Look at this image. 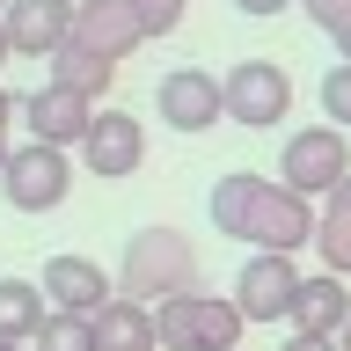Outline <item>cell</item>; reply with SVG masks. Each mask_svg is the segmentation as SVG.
Returning a JSON list of instances; mask_svg holds the SVG:
<instances>
[{
    "label": "cell",
    "instance_id": "44dd1931",
    "mask_svg": "<svg viewBox=\"0 0 351 351\" xmlns=\"http://www.w3.org/2000/svg\"><path fill=\"white\" fill-rule=\"evenodd\" d=\"M132 8L147 22V37H169V29H183V8H191V0H132Z\"/></svg>",
    "mask_w": 351,
    "mask_h": 351
},
{
    "label": "cell",
    "instance_id": "83f0119b",
    "mask_svg": "<svg viewBox=\"0 0 351 351\" xmlns=\"http://www.w3.org/2000/svg\"><path fill=\"white\" fill-rule=\"evenodd\" d=\"M337 351H351V329H344V337H337Z\"/></svg>",
    "mask_w": 351,
    "mask_h": 351
},
{
    "label": "cell",
    "instance_id": "277c9868",
    "mask_svg": "<svg viewBox=\"0 0 351 351\" xmlns=\"http://www.w3.org/2000/svg\"><path fill=\"white\" fill-rule=\"evenodd\" d=\"M315 227H322V213L307 197H293L285 183H256L249 213H241V241L256 256H293L300 241H315Z\"/></svg>",
    "mask_w": 351,
    "mask_h": 351
},
{
    "label": "cell",
    "instance_id": "ac0fdd59",
    "mask_svg": "<svg viewBox=\"0 0 351 351\" xmlns=\"http://www.w3.org/2000/svg\"><path fill=\"white\" fill-rule=\"evenodd\" d=\"M51 81H59V88H73V95H88V103H95V95H110V81H117V66H110L103 51H88L81 37H66V51L51 59Z\"/></svg>",
    "mask_w": 351,
    "mask_h": 351
},
{
    "label": "cell",
    "instance_id": "4fadbf2b",
    "mask_svg": "<svg viewBox=\"0 0 351 351\" xmlns=\"http://www.w3.org/2000/svg\"><path fill=\"white\" fill-rule=\"evenodd\" d=\"M73 37L117 66L125 51H139V44H147V22H139V8H132V0H81V15H73Z\"/></svg>",
    "mask_w": 351,
    "mask_h": 351
},
{
    "label": "cell",
    "instance_id": "9a60e30c",
    "mask_svg": "<svg viewBox=\"0 0 351 351\" xmlns=\"http://www.w3.org/2000/svg\"><path fill=\"white\" fill-rule=\"evenodd\" d=\"M95 351H161V329H154V307H139V300H117L95 315Z\"/></svg>",
    "mask_w": 351,
    "mask_h": 351
},
{
    "label": "cell",
    "instance_id": "7c38bea8",
    "mask_svg": "<svg viewBox=\"0 0 351 351\" xmlns=\"http://www.w3.org/2000/svg\"><path fill=\"white\" fill-rule=\"evenodd\" d=\"M37 285H44V300H51V315H88V322L117 300V278L95 256H51Z\"/></svg>",
    "mask_w": 351,
    "mask_h": 351
},
{
    "label": "cell",
    "instance_id": "5b68a950",
    "mask_svg": "<svg viewBox=\"0 0 351 351\" xmlns=\"http://www.w3.org/2000/svg\"><path fill=\"white\" fill-rule=\"evenodd\" d=\"M66 191H73V161H66L59 147H37V139H22L15 154H8V176H0V197L15 205V213H59Z\"/></svg>",
    "mask_w": 351,
    "mask_h": 351
},
{
    "label": "cell",
    "instance_id": "2e32d148",
    "mask_svg": "<svg viewBox=\"0 0 351 351\" xmlns=\"http://www.w3.org/2000/svg\"><path fill=\"white\" fill-rule=\"evenodd\" d=\"M44 322H51L44 285H29V278H0V337H8V344H37Z\"/></svg>",
    "mask_w": 351,
    "mask_h": 351
},
{
    "label": "cell",
    "instance_id": "8fae6325",
    "mask_svg": "<svg viewBox=\"0 0 351 351\" xmlns=\"http://www.w3.org/2000/svg\"><path fill=\"white\" fill-rule=\"evenodd\" d=\"M139 161H147V125L132 110H103L95 132L81 139V169L103 183H125V176H139Z\"/></svg>",
    "mask_w": 351,
    "mask_h": 351
},
{
    "label": "cell",
    "instance_id": "4316f807",
    "mask_svg": "<svg viewBox=\"0 0 351 351\" xmlns=\"http://www.w3.org/2000/svg\"><path fill=\"white\" fill-rule=\"evenodd\" d=\"M337 59H344V66H351V29H344V37H337Z\"/></svg>",
    "mask_w": 351,
    "mask_h": 351
},
{
    "label": "cell",
    "instance_id": "9c48e42d",
    "mask_svg": "<svg viewBox=\"0 0 351 351\" xmlns=\"http://www.w3.org/2000/svg\"><path fill=\"white\" fill-rule=\"evenodd\" d=\"M293 300H300V271H293V256H249L234 271L241 322H293Z\"/></svg>",
    "mask_w": 351,
    "mask_h": 351
},
{
    "label": "cell",
    "instance_id": "7402d4cb",
    "mask_svg": "<svg viewBox=\"0 0 351 351\" xmlns=\"http://www.w3.org/2000/svg\"><path fill=\"white\" fill-rule=\"evenodd\" d=\"M300 8H307L315 29H329V37H344V29H351V0H300Z\"/></svg>",
    "mask_w": 351,
    "mask_h": 351
},
{
    "label": "cell",
    "instance_id": "ffe728a7",
    "mask_svg": "<svg viewBox=\"0 0 351 351\" xmlns=\"http://www.w3.org/2000/svg\"><path fill=\"white\" fill-rule=\"evenodd\" d=\"M322 117H329L337 132H351V66H344V59L322 73Z\"/></svg>",
    "mask_w": 351,
    "mask_h": 351
},
{
    "label": "cell",
    "instance_id": "3957f363",
    "mask_svg": "<svg viewBox=\"0 0 351 351\" xmlns=\"http://www.w3.org/2000/svg\"><path fill=\"white\" fill-rule=\"evenodd\" d=\"M344 176H351V139L337 125H307V132H293V139L278 147V183L293 197H307V205L329 197Z\"/></svg>",
    "mask_w": 351,
    "mask_h": 351
},
{
    "label": "cell",
    "instance_id": "cb8c5ba5",
    "mask_svg": "<svg viewBox=\"0 0 351 351\" xmlns=\"http://www.w3.org/2000/svg\"><path fill=\"white\" fill-rule=\"evenodd\" d=\"M234 8H241V15H256V22H263V15H285L293 0H234Z\"/></svg>",
    "mask_w": 351,
    "mask_h": 351
},
{
    "label": "cell",
    "instance_id": "484cf974",
    "mask_svg": "<svg viewBox=\"0 0 351 351\" xmlns=\"http://www.w3.org/2000/svg\"><path fill=\"white\" fill-rule=\"evenodd\" d=\"M8 59H15V44H8V22H0V66H8Z\"/></svg>",
    "mask_w": 351,
    "mask_h": 351
},
{
    "label": "cell",
    "instance_id": "30bf717a",
    "mask_svg": "<svg viewBox=\"0 0 351 351\" xmlns=\"http://www.w3.org/2000/svg\"><path fill=\"white\" fill-rule=\"evenodd\" d=\"M73 15H81V0H8L0 8L15 59H59L73 37Z\"/></svg>",
    "mask_w": 351,
    "mask_h": 351
},
{
    "label": "cell",
    "instance_id": "52a82bcc",
    "mask_svg": "<svg viewBox=\"0 0 351 351\" xmlns=\"http://www.w3.org/2000/svg\"><path fill=\"white\" fill-rule=\"evenodd\" d=\"M293 110V73H285L278 59H241L234 73H227V117L249 132H271Z\"/></svg>",
    "mask_w": 351,
    "mask_h": 351
},
{
    "label": "cell",
    "instance_id": "6da1fadb",
    "mask_svg": "<svg viewBox=\"0 0 351 351\" xmlns=\"http://www.w3.org/2000/svg\"><path fill=\"white\" fill-rule=\"evenodd\" d=\"M117 293L139 300V307H169V300H183V293H197V249H191V234H176V227H139V234H125Z\"/></svg>",
    "mask_w": 351,
    "mask_h": 351
},
{
    "label": "cell",
    "instance_id": "7a4b0ae2",
    "mask_svg": "<svg viewBox=\"0 0 351 351\" xmlns=\"http://www.w3.org/2000/svg\"><path fill=\"white\" fill-rule=\"evenodd\" d=\"M161 351H241V307L234 293H183V300L154 307Z\"/></svg>",
    "mask_w": 351,
    "mask_h": 351
},
{
    "label": "cell",
    "instance_id": "f546056e",
    "mask_svg": "<svg viewBox=\"0 0 351 351\" xmlns=\"http://www.w3.org/2000/svg\"><path fill=\"white\" fill-rule=\"evenodd\" d=\"M0 8H8V0H0Z\"/></svg>",
    "mask_w": 351,
    "mask_h": 351
},
{
    "label": "cell",
    "instance_id": "f1b7e54d",
    "mask_svg": "<svg viewBox=\"0 0 351 351\" xmlns=\"http://www.w3.org/2000/svg\"><path fill=\"white\" fill-rule=\"evenodd\" d=\"M0 351H22V344H8V337H0Z\"/></svg>",
    "mask_w": 351,
    "mask_h": 351
},
{
    "label": "cell",
    "instance_id": "5bb4252c",
    "mask_svg": "<svg viewBox=\"0 0 351 351\" xmlns=\"http://www.w3.org/2000/svg\"><path fill=\"white\" fill-rule=\"evenodd\" d=\"M344 329H351V293H344V278H329V271L300 278V300H293V337H322V344H337Z\"/></svg>",
    "mask_w": 351,
    "mask_h": 351
},
{
    "label": "cell",
    "instance_id": "e0dca14e",
    "mask_svg": "<svg viewBox=\"0 0 351 351\" xmlns=\"http://www.w3.org/2000/svg\"><path fill=\"white\" fill-rule=\"evenodd\" d=\"M315 249H322L329 278H351V176L322 197V227H315Z\"/></svg>",
    "mask_w": 351,
    "mask_h": 351
},
{
    "label": "cell",
    "instance_id": "603a6c76",
    "mask_svg": "<svg viewBox=\"0 0 351 351\" xmlns=\"http://www.w3.org/2000/svg\"><path fill=\"white\" fill-rule=\"evenodd\" d=\"M15 117H22V95L0 88V176H8V154H15V147H8V125H15Z\"/></svg>",
    "mask_w": 351,
    "mask_h": 351
},
{
    "label": "cell",
    "instance_id": "d4e9b609",
    "mask_svg": "<svg viewBox=\"0 0 351 351\" xmlns=\"http://www.w3.org/2000/svg\"><path fill=\"white\" fill-rule=\"evenodd\" d=\"M278 351H337V344H322V337H285Z\"/></svg>",
    "mask_w": 351,
    "mask_h": 351
},
{
    "label": "cell",
    "instance_id": "8992f818",
    "mask_svg": "<svg viewBox=\"0 0 351 351\" xmlns=\"http://www.w3.org/2000/svg\"><path fill=\"white\" fill-rule=\"evenodd\" d=\"M154 117L169 132H213L219 117H227V81H213L205 66H176V73H161V88H154Z\"/></svg>",
    "mask_w": 351,
    "mask_h": 351
},
{
    "label": "cell",
    "instance_id": "ba28073f",
    "mask_svg": "<svg viewBox=\"0 0 351 351\" xmlns=\"http://www.w3.org/2000/svg\"><path fill=\"white\" fill-rule=\"evenodd\" d=\"M22 125H29V139L37 147H59V154H81V139L95 132V103L88 95H73V88L44 81L22 95Z\"/></svg>",
    "mask_w": 351,
    "mask_h": 351
},
{
    "label": "cell",
    "instance_id": "d6986e66",
    "mask_svg": "<svg viewBox=\"0 0 351 351\" xmlns=\"http://www.w3.org/2000/svg\"><path fill=\"white\" fill-rule=\"evenodd\" d=\"M37 351H95V322L88 315H51L37 329Z\"/></svg>",
    "mask_w": 351,
    "mask_h": 351
}]
</instances>
